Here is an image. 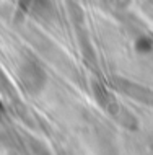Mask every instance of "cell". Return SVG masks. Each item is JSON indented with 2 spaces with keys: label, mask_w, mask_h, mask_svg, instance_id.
Returning <instances> with one entry per match:
<instances>
[{
  "label": "cell",
  "mask_w": 153,
  "mask_h": 155,
  "mask_svg": "<svg viewBox=\"0 0 153 155\" xmlns=\"http://www.w3.org/2000/svg\"><path fill=\"white\" fill-rule=\"evenodd\" d=\"M20 80H21L23 88L30 93H39L43 90L44 83H46V74L38 64L34 62H28L23 67L21 74H20Z\"/></svg>",
  "instance_id": "6da1fadb"
},
{
  "label": "cell",
  "mask_w": 153,
  "mask_h": 155,
  "mask_svg": "<svg viewBox=\"0 0 153 155\" xmlns=\"http://www.w3.org/2000/svg\"><path fill=\"white\" fill-rule=\"evenodd\" d=\"M135 49L142 54L150 52L153 49V41H150L148 38H140V39H137V43H135Z\"/></svg>",
  "instance_id": "7a4b0ae2"
},
{
  "label": "cell",
  "mask_w": 153,
  "mask_h": 155,
  "mask_svg": "<svg viewBox=\"0 0 153 155\" xmlns=\"http://www.w3.org/2000/svg\"><path fill=\"white\" fill-rule=\"evenodd\" d=\"M2 113H3V104H2V101H0V116H2Z\"/></svg>",
  "instance_id": "3957f363"
}]
</instances>
